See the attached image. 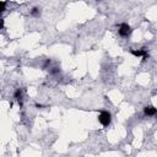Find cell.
Segmentation results:
<instances>
[{
    "label": "cell",
    "instance_id": "1",
    "mask_svg": "<svg viewBox=\"0 0 157 157\" xmlns=\"http://www.w3.org/2000/svg\"><path fill=\"white\" fill-rule=\"evenodd\" d=\"M98 120H99V123H101L103 126H108V125L110 124L112 115H110L109 112H107V110H102V112L99 113V115H98Z\"/></svg>",
    "mask_w": 157,
    "mask_h": 157
},
{
    "label": "cell",
    "instance_id": "2",
    "mask_svg": "<svg viewBox=\"0 0 157 157\" xmlns=\"http://www.w3.org/2000/svg\"><path fill=\"white\" fill-rule=\"evenodd\" d=\"M130 53L132 55H135V56H141L142 60L148 59V53H147V49L146 48H141V49H137V50L136 49H131Z\"/></svg>",
    "mask_w": 157,
    "mask_h": 157
},
{
    "label": "cell",
    "instance_id": "3",
    "mask_svg": "<svg viewBox=\"0 0 157 157\" xmlns=\"http://www.w3.org/2000/svg\"><path fill=\"white\" fill-rule=\"evenodd\" d=\"M130 33H131V28L128 23H121L119 26V34L121 37H128Z\"/></svg>",
    "mask_w": 157,
    "mask_h": 157
},
{
    "label": "cell",
    "instance_id": "4",
    "mask_svg": "<svg viewBox=\"0 0 157 157\" xmlns=\"http://www.w3.org/2000/svg\"><path fill=\"white\" fill-rule=\"evenodd\" d=\"M144 113H145L146 115H148V117L156 115V114H157V109H156L153 105H147V107L144 108Z\"/></svg>",
    "mask_w": 157,
    "mask_h": 157
},
{
    "label": "cell",
    "instance_id": "5",
    "mask_svg": "<svg viewBox=\"0 0 157 157\" xmlns=\"http://www.w3.org/2000/svg\"><path fill=\"white\" fill-rule=\"evenodd\" d=\"M13 98L18 102L20 105H22V92H21L20 88H17V90L15 91V93H13Z\"/></svg>",
    "mask_w": 157,
    "mask_h": 157
},
{
    "label": "cell",
    "instance_id": "6",
    "mask_svg": "<svg viewBox=\"0 0 157 157\" xmlns=\"http://www.w3.org/2000/svg\"><path fill=\"white\" fill-rule=\"evenodd\" d=\"M39 13H40V10L38 7H33L32 11H31V15L32 16H39Z\"/></svg>",
    "mask_w": 157,
    "mask_h": 157
},
{
    "label": "cell",
    "instance_id": "7",
    "mask_svg": "<svg viewBox=\"0 0 157 157\" xmlns=\"http://www.w3.org/2000/svg\"><path fill=\"white\" fill-rule=\"evenodd\" d=\"M5 6H6V2L5 1H1V12L5 11Z\"/></svg>",
    "mask_w": 157,
    "mask_h": 157
}]
</instances>
